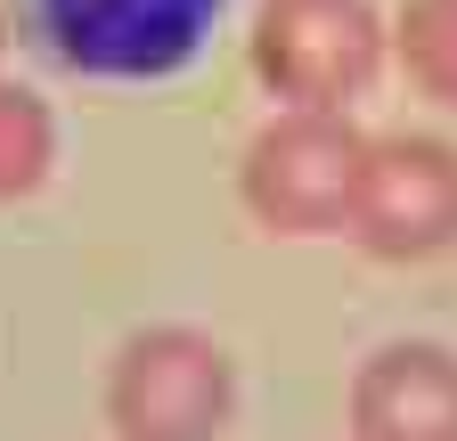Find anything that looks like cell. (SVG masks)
Returning <instances> with one entry per match:
<instances>
[{"instance_id": "obj_4", "label": "cell", "mask_w": 457, "mask_h": 441, "mask_svg": "<svg viewBox=\"0 0 457 441\" xmlns=\"http://www.w3.org/2000/svg\"><path fill=\"white\" fill-rule=\"evenodd\" d=\"M25 17L74 74H171L196 58L220 0H25Z\"/></svg>"}, {"instance_id": "obj_5", "label": "cell", "mask_w": 457, "mask_h": 441, "mask_svg": "<svg viewBox=\"0 0 457 441\" xmlns=\"http://www.w3.org/2000/svg\"><path fill=\"white\" fill-rule=\"evenodd\" d=\"M352 237L376 262H433L457 245V147L425 131L368 139V172L352 196Z\"/></svg>"}, {"instance_id": "obj_3", "label": "cell", "mask_w": 457, "mask_h": 441, "mask_svg": "<svg viewBox=\"0 0 457 441\" xmlns=\"http://www.w3.org/2000/svg\"><path fill=\"white\" fill-rule=\"evenodd\" d=\"M384 66V17L368 0H262L253 9V74L286 106L343 115Z\"/></svg>"}, {"instance_id": "obj_1", "label": "cell", "mask_w": 457, "mask_h": 441, "mask_svg": "<svg viewBox=\"0 0 457 441\" xmlns=\"http://www.w3.org/2000/svg\"><path fill=\"white\" fill-rule=\"evenodd\" d=\"M368 172V131L352 115H319V106H286L278 123L253 131L245 163H237V188L245 212L278 237H327V229H352V196Z\"/></svg>"}, {"instance_id": "obj_2", "label": "cell", "mask_w": 457, "mask_h": 441, "mask_svg": "<svg viewBox=\"0 0 457 441\" xmlns=\"http://www.w3.org/2000/svg\"><path fill=\"white\" fill-rule=\"evenodd\" d=\"M237 409V368L196 327H139L106 360L114 441H220Z\"/></svg>"}, {"instance_id": "obj_9", "label": "cell", "mask_w": 457, "mask_h": 441, "mask_svg": "<svg viewBox=\"0 0 457 441\" xmlns=\"http://www.w3.org/2000/svg\"><path fill=\"white\" fill-rule=\"evenodd\" d=\"M0 49H9V17H0Z\"/></svg>"}, {"instance_id": "obj_6", "label": "cell", "mask_w": 457, "mask_h": 441, "mask_svg": "<svg viewBox=\"0 0 457 441\" xmlns=\"http://www.w3.org/2000/svg\"><path fill=\"white\" fill-rule=\"evenodd\" d=\"M352 441H457V352L400 336L352 376Z\"/></svg>"}, {"instance_id": "obj_7", "label": "cell", "mask_w": 457, "mask_h": 441, "mask_svg": "<svg viewBox=\"0 0 457 441\" xmlns=\"http://www.w3.org/2000/svg\"><path fill=\"white\" fill-rule=\"evenodd\" d=\"M49 163H57V123H49V106L17 82H0V204H17L49 180Z\"/></svg>"}, {"instance_id": "obj_8", "label": "cell", "mask_w": 457, "mask_h": 441, "mask_svg": "<svg viewBox=\"0 0 457 441\" xmlns=\"http://www.w3.org/2000/svg\"><path fill=\"white\" fill-rule=\"evenodd\" d=\"M400 66L441 106H457V0H400Z\"/></svg>"}]
</instances>
